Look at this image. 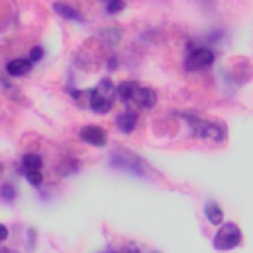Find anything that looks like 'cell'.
Instances as JSON below:
<instances>
[{"label": "cell", "instance_id": "6da1fadb", "mask_svg": "<svg viewBox=\"0 0 253 253\" xmlns=\"http://www.w3.org/2000/svg\"><path fill=\"white\" fill-rule=\"evenodd\" d=\"M177 117L184 118L189 126V135L201 140H213L216 144H223L228 138V126L221 120H211V118H201L194 113H177Z\"/></svg>", "mask_w": 253, "mask_h": 253}, {"label": "cell", "instance_id": "7a4b0ae2", "mask_svg": "<svg viewBox=\"0 0 253 253\" xmlns=\"http://www.w3.org/2000/svg\"><path fill=\"white\" fill-rule=\"evenodd\" d=\"M86 98H88V107L93 113L96 115H107L112 112L113 105L117 101L115 96V84L110 78H101L98 81L95 88L86 89Z\"/></svg>", "mask_w": 253, "mask_h": 253}, {"label": "cell", "instance_id": "3957f363", "mask_svg": "<svg viewBox=\"0 0 253 253\" xmlns=\"http://www.w3.org/2000/svg\"><path fill=\"white\" fill-rule=\"evenodd\" d=\"M243 245V231L235 221H224L213 235V248L216 252H233Z\"/></svg>", "mask_w": 253, "mask_h": 253}, {"label": "cell", "instance_id": "277c9868", "mask_svg": "<svg viewBox=\"0 0 253 253\" xmlns=\"http://www.w3.org/2000/svg\"><path fill=\"white\" fill-rule=\"evenodd\" d=\"M214 61L216 54L213 49H210L208 46H199L187 52L184 59V69L186 71H201V69L213 66Z\"/></svg>", "mask_w": 253, "mask_h": 253}, {"label": "cell", "instance_id": "5b68a950", "mask_svg": "<svg viewBox=\"0 0 253 253\" xmlns=\"http://www.w3.org/2000/svg\"><path fill=\"white\" fill-rule=\"evenodd\" d=\"M110 166L115 169H124L126 172H132L135 175H145L144 164H140V159L135 154L128 152V150H117L113 156H110Z\"/></svg>", "mask_w": 253, "mask_h": 253}, {"label": "cell", "instance_id": "8992f818", "mask_svg": "<svg viewBox=\"0 0 253 253\" xmlns=\"http://www.w3.org/2000/svg\"><path fill=\"white\" fill-rule=\"evenodd\" d=\"M78 138L89 147L103 149L108 145V132L100 125H83L78 130Z\"/></svg>", "mask_w": 253, "mask_h": 253}, {"label": "cell", "instance_id": "52a82bcc", "mask_svg": "<svg viewBox=\"0 0 253 253\" xmlns=\"http://www.w3.org/2000/svg\"><path fill=\"white\" fill-rule=\"evenodd\" d=\"M138 125V113L133 108H125L115 117V126L124 135H130Z\"/></svg>", "mask_w": 253, "mask_h": 253}, {"label": "cell", "instance_id": "ba28073f", "mask_svg": "<svg viewBox=\"0 0 253 253\" xmlns=\"http://www.w3.org/2000/svg\"><path fill=\"white\" fill-rule=\"evenodd\" d=\"M157 101H159V95H157L156 89L150 88V86H138L132 103L135 105L137 108L152 110L157 105Z\"/></svg>", "mask_w": 253, "mask_h": 253}, {"label": "cell", "instance_id": "9c48e42d", "mask_svg": "<svg viewBox=\"0 0 253 253\" xmlns=\"http://www.w3.org/2000/svg\"><path fill=\"white\" fill-rule=\"evenodd\" d=\"M203 213H205L206 221L210 223L211 226L218 228L219 224L224 223V210L216 199H206L205 208H203Z\"/></svg>", "mask_w": 253, "mask_h": 253}, {"label": "cell", "instance_id": "30bf717a", "mask_svg": "<svg viewBox=\"0 0 253 253\" xmlns=\"http://www.w3.org/2000/svg\"><path fill=\"white\" fill-rule=\"evenodd\" d=\"M32 69H34V64L27 58H15L5 64V75L10 78H22V76L29 75Z\"/></svg>", "mask_w": 253, "mask_h": 253}, {"label": "cell", "instance_id": "8fae6325", "mask_svg": "<svg viewBox=\"0 0 253 253\" xmlns=\"http://www.w3.org/2000/svg\"><path fill=\"white\" fill-rule=\"evenodd\" d=\"M52 10L59 15L61 19L64 20H71V22H78V24H83L84 20V15L76 9V7L69 5L66 2H54L52 3Z\"/></svg>", "mask_w": 253, "mask_h": 253}, {"label": "cell", "instance_id": "7c38bea8", "mask_svg": "<svg viewBox=\"0 0 253 253\" xmlns=\"http://www.w3.org/2000/svg\"><path fill=\"white\" fill-rule=\"evenodd\" d=\"M138 81H122V83H118L115 86V96L118 101H122V103L125 105H130L133 101V96H135L137 89H138Z\"/></svg>", "mask_w": 253, "mask_h": 253}, {"label": "cell", "instance_id": "4fadbf2b", "mask_svg": "<svg viewBox=\"0 0 253 253\" xmlns=\"http://www.w3.org/2000/svg\"><path fill=\"white\" fill-rule=\"evenodd\" d=\"M44 167V161L39 154L36 152H26L22 157H20L19 162V169L22 174L29 172V170H41Z\"/></svg>", "mask_w": 253, "mask_h": 253}, {"label": "cell", "instance_id": "5bb4252c", "mask_svg": "<svg viewBox=\"0 0 253 253\" xmlns=\"http://www.w3.org/2000/svg\"><path fill=\"white\" fill-rule=\"evenodd\" d=\"M19 198V189L14 182L5 181L0 182V201L5 203V205H14Z\"/></svg>", "mask_w": 253, "mask_h": 253}, {"label": "cell", "instance_id": "9a60e30c", "mask_svg": "<svg viewBox=\"0 0 253 253\" xmlns=\"http://www.w3.org/2000/svg\"><path fill=\"white\" fill-rule=\"evenodd\" d=\"M80 167H81V164H80L78 159H68V161L61 162L56 170H58V174L61 175V177H69V175L78 172Z\"/></svg>", "mask_w": 253, "mask_h": 253}, {"label": "cell", "instance_id": "2e32d148", "mask_svg": "<svg viewBox=\"0 0 253 253\" xmlns=\"http://www.w3.org/2000/svg\"><path fill=\"white\" fill-rule=\"evenodd\" d=\"M24 177H26L27 184H29L31 187H36V189H39V187L44 184L42 170H29V172L24 174Z\"/></svg>", "mask_w": 253, "mask_h": 253}, {"label": "cell", "instance_id": "e0dca14e", "mask_svg": "<svg viewBox=\"0 0 253 253\" xmlns=\"http://www.w3.org/2000/svg\"><path fill=\"white\" fill-rule=\"evenodd\" d=\"M44 56H46V49L41 46V44H36V46H32L29 49L27 59H29L32 64H38V63H41V61L44 59Z\"/></svg>", "mask_w": 253, "mask_h": 253}, {"label": "cell", "instance_id": "ac0fdd59", "mask_svg": "<svg viewBox=\"0 0 253 253\" xmlns=\"http://www.w3.org/2000/svg\"><path fill=\"white\" fill-rule=\"evenodd\" d=\"M101 36H103L105 42H108L110 46H117L122 39L120 31H117L115 27H108V29H105L103 32H101Z\"/></svg>", "mask_w": 253, "mask_h": 253}, {"label": "cell", "instance_id": "d6986e66", "mask_svg": "<svg viewBox=\"0 0 253 253\" xmlns=\"http://www.w3.org/2000/svg\"><path fill=\"white\" fill-rule=\"evenodd\" d=\"M124 9H125V2H122V0H108V2H105V10L110 15H115Z\"/></svg>", "mask_w": 253, "mask_h": 253}, {"label": "cell", "instance_id": "ffe728a7", "mask_svg": "<svg viewBox=\"0 0 253 253\" xmlns=\"http://www.w3.org/2000/svg\"><path fill=\"white\" fill-rule=\"evenodd\" d=\"M118 66H120V59H118V56L112 54L107 61V69L108 71H117Z\"/></svg>", "mask_w": 253, "mask_h": 253}, {"label": "cell", "instance_id": "44dd1931", "mask_svg": "<svg viewBox=\"0 0 253 253\" xmlns=\"http://www.w3.org/2000/svg\"><path fill=\"white\" fill-rule=\"evenodd\" d=\"M10 238V230L7 224L0 223V243H5Z\"/></svg>", "mask_w": 253, "mask_h": 253}, {"label": "cell", "instance_id": "7402d4cb", "mask_svg": "<svg viewBox=\"0 0 253 253\" xmlns=\"http://www.w3.org/2000/svg\"><path fill=\"white\" fill-rule=\"evenodd\" d=\"M0 253H20L14 248H9V247H0Z\"/></svg>", "mask_w": 253, "mask_h": 253}, {"label": "cell", "instance_id": "603a6c76", "mask_svg": "<svg viewBox=\"0 0 253 253\" xmlns=\"http://www.w3.org/2000/svg\"><path fill=\"white\" fill-rule=\"evenodd\" d=\"M124 253H142V252L138 250L137 247H128V248H126V250H125Z\"/></svg>", "mask_w": 253, "mask_h": 253}, {"label": "cell", "instance_id": "cb8c5ba5", "mask_svg": "<svg viewBox=\"0 0 253 253\" xmlns=\"http://www.w3.org/2000/svg\"><path fill=\"white\" fill-rule=\"evenodd\" d=\"M100 253H122V252H118V250H112V248H108V250H103V252H100Z\"/></svg>", "mask_w": 253, "mask_h": 253}, {"label": "cell", "instance_id": "d4e9b609", "mask_svg": "<svg viewBox=\"0 0 253 253\" xmlns=\"http://www.w3.org/2000/svg\"><path fill=\"white\" fill-rule=\"evenodd\" d=\"M5 172V166H3V162H0V175Z\"/></svg>", "mask_w": 253, "mask_h": 253}]
</instances>
